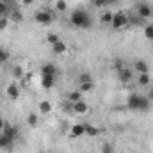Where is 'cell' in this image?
Listing matches in <instances>:
<instances>
[{
	"label": "cell",
	"mask_w": 153,
	"mask_h": 153,
	"mask_svg": "<svg viewBox=\"0 0 153 153\" xmlns=\"http://www.w3.org/2000/svg\"><path fill=\"white\" fill-rule=\"evenodd\" d=\"M150 105H152V102L148 100V96H143L139 93H132L126 98V107L130 111H148Z\"/></svg>",
	"instance_id": "cell-1"
},
{
	"label": "cell",
	"mask_w": 153,
	"mask_h": 153,
	"mask_svg": "<svg viewBox=\"0 0 153 153\" xmlns=\"http://www.w3.org/2000/svg\"><path fill=\"white\" fill-rule=\"evenodd\" d=\"M70 23L76 29H89L91 27V16L84 9H75L70 14Z\"/></svg>",
	"instance_id": "cell-2"
},
{
	"label": "cell",
	"mask_w": 153,
	"mask_h": 153,
	"mask_svg": "<svg viewBox=\"0 0 153 153\" xmlns=\"http://www.w3.org/2000/svg\"><path fill=\"white\" fill-rule=\"evenodd\" d=\"M34 20L38 22L39 25H50V23H53L55 16H53V13H52V11L43 9V11H38V13L34 14Z\"/></svg>",
	"instance_id": "cell-3"
},
{
	"label": "cell",
	"mask_w": 153,
	"mask_h": 153,
	"mask_svg": "<svg viewBox=\"0 0 153 153\" xmlns=\"http://www.w3.org/2000/svg\"><path fill=\"white\" fill-rule=\"evenodd\" d=\"M111 25H112V29H116V30L126 27V25H128V14L123 13V11L114 13V16H112V23H111Z\"/></svg>",
	"instance_id": "cell-4"
},
{
	"label": "cell",
	"mask_w": 153,
	"mask_h": 153,
	"mask_svg": "<svg viewBox=\"0 0 153 153\" xmlns=\"http://www.w3.org/2000/svg\"><path fill=\"white\" fill-rule=\"evenodd\" d=\"M137 16L143 18V20H150L153 16V7L150 4H144V2L137 4Z\"/></svg>",
	"instance_id": "cell-5"
},
{
	"label": "cell",
	"mask_w": 153,
	"mask_h": 153,
	"mask_svg": "<svg viewBox=\"0 0 153 153\" xmlns=\"http://www.w3.org/2000/svg\"><path fill=\"white\" fill-rule=\"evenodd\" d=\"M5 94H7V98L9 100H18L20 98V87H18V84L16 82H11L7 87H5Z\"/></svg>",
	"instance_id": "cell-6"
},
{
	"label": "cell",
	"mask_w": 153,
	"mask_h": 153,
	"mask_svg": "<svg viewBox=\"0 0 153 153\" xmlns=\"http://www.w3.org/2000/svg\"><path fill=\"white\" fill-rule=\"evenodd\" d=\"M117 78H119V82L121 84H128V82H132L134 80V71L130 70V68H123V70H119L117 71Z\"/></svg>",
	"instance_id": "cell-7"
},
{
	"label": "cell",
	"mask_w": 153,
	"mask_h": 153,
	"mask_svg": "<svg viewBox=\"0 0 153 153\" xmlns=\"http://www.w3.org/2000/svg\"><path fill=\"white\" fill-rule=\"evenodd\" d=\"M0 134H4L5 137H9V139H13V141H16V137H18V128L14 126V125H9V123H5V126H4V130L0 132Z\"/></svg>",
	"instance_id": "cell-8"
},
{
	"label": "cell",
	"mask_w": 153,
	"mask_h": 153,
	"mask_svg": "<svg viewBox=\"0 0 153 153\" xmlns=\"http://www.w3.org/2000/svg\"><path fill=\"white\" fill-rule=\"evenodd\" d=\"M71 111H73L75 114H87V111H89V105H87L84 100H80V102L71 103Z\"/></svg>",
	"instance_id": "cell-9"
},
{
	"label": "cell",
	"mask_w": 153,
	"mask_h": 153,
	"mask_svg": "<svg viewBox=\"0 0 153 153\" xmlns=\"http://www.w3.org/2000/svg\"><path fill=\"white\" fill-rule=\"evenodd\" d=\"M41 75H48V76H57V66L53 62H46L41 66Z\"/></svg>",
	"instance_id": "cell-10"
},
{
	"label": "cell",
	"mask_w": 153,
	"mask_h": 153,
	"mask_svg": "<svg viewBox=\"0 0 153 153\" xmlns=\"http://www.w3.org/2000/svg\"><path fill=\"white\" fill-rule=\"evenodd\" d=\"M82 135H85V125L76 123L70 128V137H82Z\"/></svg>",
	"instance_id": "cell-11"
},
{
	"label": "cell",
	"mask_w": 153,
	"mask_h": 153,
	"mask_svg": "<svg viewBox=\"0 0 153 153\" xmlns=\"http://www.w3.org/2000/svg\"><path fill=\"white\" fill-rule=\"evenodd\" d=\"M134 70H135L137 73H150V66H148V62L143 61V59H139V61L134 62Z\"/></svg>",
	"instance_id": "cell-12"
},
{
	"label": "cell",
	"mask_w": 153,
	"mask_h": 153,
	"mask_svg": "<svg viewBox=\"0 0 153 153\" xmlns=\"http://www.w3.org/2000/svg\"><path fill=\"white\" fill-rule=\"evenodd\" d=\"M55 84V76H48V75H41V87L43 89H52Z\"/></svg>",
	"instance_id": "cell-13"
},
{
	"label": "cell",
	"mask_w": 153,
	"mask_h": 153,
	"mask_svg": "<svg viewBox=\"0 0 153 153\" xmlns=\"http://www.w3.org/2000/svg\"><path fill=\"white\" fill-rule=\"evenodd\" d=\"M66 50H68V45H66L64 41H59V43H55V45L52 46V52H53L55 55H61V53H66Z\"/></svg>",
	"instance_id": "cell-14"
},
{
	"label": "cell",
	"mask_w": 153,
	"mask_h": 153,
	"mask_svg": "<svg viewBox=\"0 0 153 153\" xmlns=\"http://www.w3.org/2000/svg\"><path fill=\"white\" fill-rule=\"evenodd\" d=\"M13 139H9V137H5L4 134H0V150H9L11 146H13Z\"/></svg>",
	"instance_id": "cell-15"
},
{
	"label": "cell",
	"mask_w": 153,
	"mask_h": 153,
	"mask_svg": "<svg viewBox=\"0 0 153 153\" xmlns=\"http://www.w3.org/2000/svg\"><path fill=\"white\" fill-rule=\"evenodd\" d=\"M137 82H139V85L146 87V85H150L152 76H150V73H139V75H137Z\"/></svg>",
	"instance_id": "cell-16"
},
{
	"label": "cell",
	"mask_w": 153,
	"mask_h": 153,
	"mask_svg": "<svg viewBox=\"0 0 153 153\" xmlns=\"http://www.w3.org/2000/svg\"><path fill=\"white\" fill-rule=\"evenodd\" d=\"M9 22H14V23H22L23 22V13H20V11H13V13H9Z\"/></svg>",
	"instance_id": "cell-17"
},
{
	"label": "cell",
	"mask_w": 153,
	"mask_h": 153,
	"mask_svg": "<svg viewBox=\"0 0 153 153\" xmlns=\"http://www.w3.org/2000/svg\"><path fill=\"white\" fill-rule=\"evenodd\" d=\"M85 135H89V137H96V135H100V128L94 126V125H85Z\"/></svg>",
	"instance_id": "cell-18"
},
{
	"label": "cell",
	"mask_w": 153,
	"mask_h": 153,
	"mask_svg": "<svg viewBox=\"0 0 153 153\" xmlns=\"http://www.w3.org/2000/svg\"><path fill=\"white\" fill-rule=\"evenodd\" d=\"M68 100H70V103H75V102H80L82 100V91L78 89V91H71L70 94H68Z\"/></svg>",
	"instance_id": "cell-19"
},
{
	"label": "cell",
	"mask_w": 153,
	"mask_h": 153,
	"mask_svg": "<svg viewBox=\"0 0 153 153\" xmlns=\"http://www.w3.org/2000/svg\"><path fill=\"white\" fill-rule=\"evenodd\" d=\"M112 16H114V13L105 11V13L100 14V22H102V23H112Z\"/></svg>",
	"instance_id": "cell-20"
},
{
	"label": "cell",
	"mask_w": 153,
	"mask_h": 153,
	"mask_svg": "<svg viewBox=\"0 0 153 153\" xmlns=\"http://www.w3.org/2000/svg\"><path fill=\"white\" fill-rule=\"evenodd\" d=\"M13 76H14L16 80H22V78L25 76V70H23L22 66H14V68H13Z\"/></svg>",
	"instance_id": "cell-21"
},
{
	"label": "cell",
	"mask_w": 153,
	"mask_h": 153,
	"mask_svg": "<svg viewBox=\"0 0 153 153\" xmlns=\"http://www.w3.org/2000/svg\"><path fill=\"white\" fill-rule=\"evenodd\" d=\"M39 111H41L43 114H48V112L52 111V103H50L48 100H43V102L39 103Z\"/></svg>",
	"instance_id": "cell-22"
},
{
	"label": "cell",
	"mask_w": 153,
	"mask_h": 153,
	"mask_svg": "<svg viewBox=\"0 0 153 153\" xmlns=\"http://www.w3.org/2000/svg\"><path fill=\"white\" fill-rule=\"evenodd\" d=\"M78 89H80L82 93H91V91L94 89V82H85V84H80V85H78Z\"/></svg>",
	"instance_id": "cell-23"
},
{
	"label": "cell",
	"mask_w": 153,
	"mask_h": 153,
	"mask_svg": "<svg viewBox=\"0 0 153 153\" xmlns=\"http://www.w3.org/2000/svg\"><path fill=\"white\" fill-rule=\"evenodd\" d=\"M27 123H29V126H32V128H36V126H38V123H39L38 116L34 114V112H30V114L27 116Z\"/></svg>",
	"instance_id": "cell-24"
},
{
	"label": "cell",
	"mask_w": 153,
	"mask_h": 153,
	"mask_svg": "<svg viewBox=\"0 0 153 153\" xmlns=\"http://www.w3.org/2000/svg\"><path fill=\"white\" fill-rule=\"evenodd\" d=\"M76 80H78V84H85V82H93V76L84 71V73H80V75L76 76Z\"/></svg>",
	"instance_id": "cell-25"
},
{
	"label": "cell",
	"mask_w": 153,
	"mask_h": 153,
	"mask_svg": "<svg viewBox=\"0 0 153 153\" xmlns=\"http://www.w3.org/2000/svg\"><path fill=\"white\" fill-rule=\"evenodd\" d=\"M144 36H146V39L153 41V23H148V25H144Z\"/></svg>",
	"instance_id": "cell-26"
},
{
	"label": "cell",
	"mask_w": 153,
	"mask_h": 153,
	"mask_svg": "<svg viewBox=\"0 0 153 153\" xmlns=\"http://www.w3.org/2000/svg\"><path fill=\"white\" fill-rule=\"evenodd\" d=\"M0 16H9V5L7 2H2V0H0Z\"/></svg>",
	"instance_id": "cell-27"
},
{
	"label": "cell",
	"mask_w": 153,
	"mask_h": 153,
	"mask_svg": "<svg viewBox=\"0 0 153 153\" xmlns=\"http://www.w3.org/2000/svg\"><path fill=\"white\" fill-rule=\"evenodd\" d=\"M59 41H61V38H59L57 34H48V36H46V43L52 45V46H53L55 43H59Z\"/></svg>",
	"instance_id": "cell-28"
},
{
	"label": "cell",
	"mask_w": 153,
	"mask_h": 153,
	"mask_svg": "<svg viewBox=\"0 0 153 153\" xmlns=\"http://www.w3.org/2000/svg\"><path fill=\"white\" fill-rule=\"evenodd\" d=\"M128 23H134V25H143V23H144V20H143V18H139V16L135 14V16H128Z\"/></svg>",
	"instance_id": "cell-29"
},
{
	"label": "cell",
	"mask_w": 153,
	"mask_h": 153,
	"mask_svg": "<svg viewBox=\"0 0 153 153\" xmlns=\"http://www.w3.org/2000/svg\"><path fill=\"white\" fill-rule=\"evenodd\" d=\"M55 9L57 11H66L68 9V2L66 0H57L55 2Z\"/></svg>",
	"instance_id": "cell-30"
},
{
	"label": "cell",
	"mask_w": 153,
	"mask_h": 153,
	"mask_svg": "<svg viewBox=\"0 0 153 153\" xmlns=\"http://www.w3.org/2000/svg\"><path fill=\"white\" fill-rule=\"evenodd\" d=\"M9 27V16H0V30H5Z\"/></svg>",
	"instance_id": "cell-31"
},
{
	"label": "cell",
	"mask_w": 153,
	"mask_h": 153,
	"mask_svg": "<svg viewBox=\"0 0 153 153\" xmlns=\"http://www.w3.org/2000/svg\"><path fill=\"white\" fill-rule=\"evenodd\" d=\"M7 59H9V52H7V50H4V48L0 46V64H4Z\"/></svg>",
	"instance_id": "cell-32"
},
{
	"label": "cell",
	"mask_w": 153,
	"mask_h": 153,
	"mask_svg": "<svg viewBox=\"0 0 153 153\" xmlns=\"http://www.w3.org/2000/svg\"><path fill=\"white\" fill-rule=\"evenodd\" d=\"M102 153H114L112 144H111V143H103V146H102Z\"/></svg>",
	"instance_id": "cell-33"
},
{
	"label": "cell",
	"mask_w": 153,
	"mask_h": 153,
	"mask_svg": "<svg viewBox=\"0 0 153 153\" xmlns=\"http://www.w3.org/2000/svg\"><path fill=\"white\" fill-rule=\"evenodd\" d=\"M114 68H116V71L123 70V68H125V61H123V59H116L114 61Z\"/></svg>",
	"instance_id": "cell-34"
},
{
	"label": "cell",
	"mask_w": 153,
	"mask_h": 153,
	"mask_svg": "<svg viewBox=\"0 0 153 153\" xmlns=\"http://www.w3.org/2000/svg\"><path fill=\"white\" fill-rule=\"evenodd\" d=\"M93 5H94V7H98V9L107 7V5H105V0H93Z\"/></svg>",
	"instance_id": "cell-35"
},
{
	"label": "cell",
	"mask_w": 153,
	"mask_h": 153,
	"mask_svg": "<svg viewBox=\"0 0 153 153\" xmlns=\"http://www.w3.org/2000/svg\"><path fill=\"white\" fill-rule=\"evenodd\" d=\"M117 0H105V5H116Z\"/></svg>",
	"instance_id": "cell-36"
},
{
	"label": "cell",
	"mask_w": 153,
	"mask_h": 153,
	"mask_svg": "<svg viewBox=\"0 0 153 153\" xmlns=\"http://www.w3.org/2000/svg\"><path fill=\"white\" fill-rule=\"evenodd\" d=\"M148 100H150V102H153V87L148 91Z\"/></svg>",
	"instance_id": "cell-37"
},
{
	"label": "cell",
	"mask_w": 153,
	"mask_h": 153,
	"mask_svg": "<svg viewBox=\"0 0 153 153\" xmlns=\"http://www.w3.org/2000/svg\"><path fill=\"white\" fill-rule=\"evenodd\" d=\"M4 126H5V121H4V117H0V132L4 130Z\"/></svg>",
	"instance_id": "cell-38"
},
{
	"label": "cell",
	"mask_w": 153,
	"mask_h": 153,
	"mask_svg": "<svg viewBox=\"0 0 153 153\" xmlns=\"http://www.w3.org/2000/svg\"><path fill=\"white\" fill-rule=\"evenodd\" d=\"M32 2H34V0H22V4H23V5H30Z\"/></svg>",
	"instance_id": "cell-39"
},
{
	"label": "cell",
	"mask_w": 153,
	"mask_h": 153,
	"mask_svg": "<svg viewBox=\"0 0 153 153\" xmlns=\"http://www.w3.org/2000/svg\"><path fill=\"white\" fill-rule=\"evenodd\" d=\"M39 153H46V152H39Z\"/></svg>",
	"instance_id": "cell-40"
},
{
	"label": "cell",
	"mask_w": 153,
	"mask_h": 153,
	"mask_svg": "<svg viewBox=\"0 0 153 153\" xmlns=\"http://www.w3.org/2000/svg\"><path fill=\"white\" fill-rule=\"evenodd\" d=\"M2 2H7V0H2Z\"/></svg>",
	"instance_id": "cell-41"
}]
</instances>
